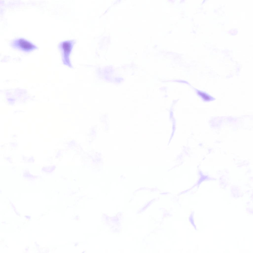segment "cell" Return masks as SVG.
I'll list each match as a JSON object with an SVG mask.
<instances>
[{"mask_svg":"<svg viewBox=\"0 0 253 253\" xmlns=\"http://www.w3.org/2000/svg\"><path fill=\"white\" fill-rule=\"evenodd\" d=\"M11 44L14 48L26 52L31 51L37 48V46L31 42L22 38L14 40Z\"/></svg>","mask_w":253,"mask_h":253,"instance_id":"cell-1","label":"cell"},{"mask_svg":"<svg viewBox=\"0 0 253 253\" xmlns=\"http://www.w3.org/2000/svg\"><path fill=\"white\" fill-rule=\"evenodd\" d=\"M199 94L203 97V98L205 99L206 100H208L210 99L209 96L206 95L205 94L201 92H199Z\"/></svg>","mask_w":253,"mask_h":253,"instance_id":"cell-2","label":"cell"}]
</instances>
